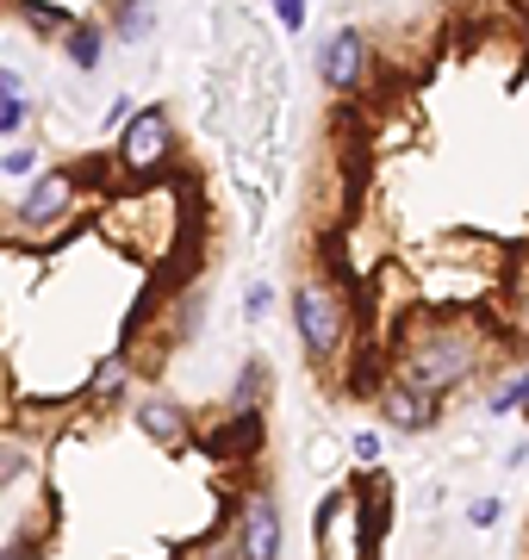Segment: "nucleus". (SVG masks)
<instances>
[{
  "label": "nucleus",
  "mask_w": 529,
  "mask_h": 560,
  "mask_svg": "<svg viewBox=\"0 0 529 560\" xmlns=\"http://www.w3.org/2000/svg\"><path fill=\"white\" fill-rule=\"evenodd\" d=\"M473 361H480V342L468 337V330H436L430 342H418L405 355V368H399V381H411L418 393H448L455 381H468Z\"/></svg>",
  "instance_id": "nucleus-1"
},
{
  "label": "nucleus",
  "mask_w": 529,
  "mask_h": 560,
  "mask_svg": "<svg viewBox=\"0 0 529 560\" xmlns=\"http://www.w3.org/2000/svg\"><path fill=\"white\" fill-rule=\"evenodd\" d=\"M293 318H299V337H306L311 361H337L349 342V305L337 287L325 280H306L299 293H293Z\"/></svg>",
  "instance_id": "nucleus-2"
},
{
  "label": "nucleus",
  "mask_w": 529,
  "mask_h": 560,
  "mask_svg": "<svg viewBox=\"0 0 529 560\" xmlns=\"http://www.w3.org/2000/svg\"><path fill=\"white\" fill-rule=\"evenodd\" d=\"M318 75L337 88V94H355L367 75V38L355 32V25H343V32H330L325 44H318Z\"/></svg>",
  "instance_id": "nucleus-3"
},
{
  "label": "nucleus",
  "mask_w": 529,
  "mask_h": 560,
  "mask_svg": "<svg viewBox=\"0 0 529 560\" xmlns=\"http://www.w3.org/2000/svg\"><path fill=\"white\" fill-rule=\"evenodd\" d=\"M168 150H175V131H168V113L163 106H143L138 119H131V131H125V168H138V175H150V168H163Z\"/></svg>",
  "instance_id": "nucleus-4"
},
{
  "label": "nucleus",
  "mask_w": 529,
  "mask_h": 560,
  "mask_svg": "<svg viewBox=\"0 0 529 560\" xmlns=\"http://www.w3.org/2000/svg\"><path fill=\"white\" fill-rule=\"evenodd\" d=\"M237 555L244 560H274L281 555V511L268 492H249L244 517H237Z\"/></svg>",
  "instance_id": "nucleus-5"
},
{
  "label": "nucleus",
  "mask_w": 529,
  "mask_h": 560,
  "mask_svg": "<svg viewBox=\"0 0 529 560\" xmlns=\"http://www.w3.org/2000/svg\"><path fill=\"white\" fill-rule=\"evenodd\" d=\"M374 405H380V418H387L392 430H405V436H424L430 423H436V399L418 393L411 381H387L374 393Z\"/></svg>",
  "instance_id": "nucleus-6"
},
{
  "label": "nucleus",
  "mask_w": 529,
  "mask_h": 560,
  "mask_svg": "<svg viewBox=\"0 0 529 560\" xmlns=\"http://www.w3.org/2000/svg\"><path fill=\"white\" fill-rule=\"evenodd\" d=\"M69 194H75V175L69 168H44L38 180H32V194L20 200V219L25 224H50L69 212Z\"/></svg>",
  "instance_id": "nucleus-7"
},
{
  "label": "nucleus",
  "mask_w": 529,
  "mask_h": 560,
  "mask_svg": "<svg viewBox=\"0 0 529 560\" xmlns=\"http://www.w3.org/2000/svg\"><path fill=\"white\" fill-rule=\"evenodd\" d=\"M138 430L150 442H163V448H175V442H187V411L168 399H143L138 405Z\"/></svg>",
  "instance_id": "nucleus-8"
},
{
  "label": "nucleus",
  "mask_w": 529,
  "mask_h": 560,
  "mask_svg": "<svg viewBox=\"0 0 529 560\" xmlns=\"http://www.w3.org/2000/svg\"><path fill=\"white\" fill-rule=\"evenodd\" d=\"M125 386H131V361H125V355H106L101 368L87 374V399H94V405H106V399H119Z\"/></svg>",
  "instance_id": "nucleus-9"
},
{
  "label": "nucleus",
  "mask_w": 529,
  "mask_h": 560,
  "mask_svg": "<svg viewBox=\"0 0 529 560\" xmlns=\"http://www.w3.org/2000/svg\"><path fill=\"white\" fill-rule=\"evenodd\" d=\"M101 44H106V32L94 20L75 25V32H69V62H75V69H101Z\"/></svg>",
  "instance_id": "nucleus-10"
},
{
  "label": "nucleus",
  "mask_w": 529,
  "mask_h": 560,
  "mask_svg": "<svg viewBox=\"0 0 529 560\" xmlns=\"http://www.w3.org/2000/svg\"><path fill=\"white\" fill-rule=\"evenodd\" d=\"M25 25H32L38 38H44V32H50V38H57V32H62V38H69V32H75V25H82V20H75L69 7H25Z\"/></svg>",
  "instance_id": "nucleus-11"
},
{
  "label": "nucleus",
  "mask_w": 529,
  "mask_h": 560,
  "mask_svg": "<svg viewBox=\"0 0 529 560\" xmlns=\"http://www.w3.org/2000/svg\"><path fill=\"white\" fill-rule=\"evenodd\" d=\"M150 25H156V20H150V13H138V7H119V13H113V32H119V38H131V44L150 38Z\"/></svg>",
  "instance_id": "nucleus-12"
},
{
  "label": "nucleus",
  "mask_w": 529,
  "mask_h": 560,
  "mask_svg": "<svg viewBox=\"0 0 529 560\" xmlns=\"http://www.w3.org/2000/svg\"><path fill=\"white\" fill-rule=\"evenodd\" d=\"M20 125H25V101L7 94V101H0V131H20Z\"/></svg>",
  "instance_id": "nucleus-13"
},
{
  "label": "nucleus",
  "mask_w": 529,
  "mask_h": 560,
  "mask_svg": "<svg viewBox=\"0 0 529 560\" xmlns=\"http://www.w3.org/2000/svg\"><path fill=\"white\" fill-rule=\"evenodd\" d=\"M274 20H281L286 32H299V25H306V0H281V7H274Z\"/></svg>",
  "instance_id": "nucleus-14"
},
{
  "label": "nucleus",
  "mask_w": 529,
  "mask_h": 560,
  "mask_svg": "<svg viewBox=\"0 0 529 560\" xmlns=\"http://www.w3.org/2000/svg\"><path fill=\"white\" fill-rule=\"evenodd\" d=\"M20 474H25V455H20V448H7V442H0V486H7V480H20Z\"/></svg>",
  "instance_id": "nucleus-15"
},
{
  "label": "nucleus",
  "mask_w": 529,
  "mask_h": 560,
  "mask_svg": "<svg viewBox=\"0 0 529 560\" xmlns=\"http://www.w3.org/2000/svg\"><path fill=\"white\" fill-rule=\"evenodd\" d=\"M468 523H473V529H492V523H498V499H480V504H468Z\"/></svg>",
  "instance_id": "nucleus-16"
},
{
  "label": "nucleus",
  "mask_w": 529,
  "mask_h": 560,
  "mask_svg": "<svg viewBox=\"0 0 529 560\" xmlns=\"http://www.w3.org/2000/svg\"><path fill=\"white\" fill-rule=\"evenodd\" d=\"M0 168H7V175H32V168H38V156H32V150H7V156H0Z\"/></svg>",
  "instance_id": "nucleus-17"
},
{
  "label": "nucleus",
  "mask_w": 529,
  "mask_h": 560,
  "mask_svg": "<svg viewBox=\"0 0 529 560\" xmlns=\"http://www.w3.org/2000/svg\"><path fill=\"white\" fill-rule=\"evenodd\" d=\"M0 560H32V536H20V541H7V548H0Z\"/></svg>",
  "instance_id": "nucleus-18"
},
{
  "label": "nucleus",
  "mask_w": 529,
  "mask_h": 560,
  "mask_svg": "<svg viewBox=\"0 0 529 560\" xmlns=\"http://www.w3.org/2000/svg\"><path fill=\"white\" fill-rule=\"evenodd\" d=\"M7 94H20V81H13L7 69H0V101H7Z\"/></svg>",
  "instance_id": "nucleus-19"
},
{
  "label": "nucleus",
  "mask_w": 529,
  "mask_h": 560,
  "mask_svg": "<svg viewBox=\"0 0 529 560\" xmlns=\"http://www.w3.org/2000/svg\"><path fill=\"white\" fill-rule=\"evenodd\" d=\"M524 411H529V405H524Z\"/></svg>",
  "instance_id": "nucleus-20"
}]
</instances>
